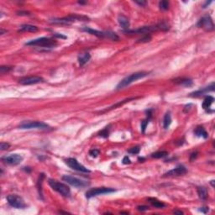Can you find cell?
<instances>
[{
  "label": "cell",
  "mask_w": 215,
  "mask_h": 215,
  "mask_svg": "<svg viewBox=\"0 0 215 215\" xmlns=\"http://www.w3.org/2000/svg\"><path fill=\"white\" fill-rule=\"evenodd\" d=\"M147 75H149L148 72H135V73L131 74L128 77H126L125 78H124L118 84L117 86V89H121V88H124L127 86H129L130 84H131L132 83L135 82L139 79H141L145 77H146Z\"/></svg>",
  "instance_id": "obj_1"
},
{
  "label": "cell",
  "mask_w": 215,
  "mask_h": 215,
  "mask_svg": "<svg viewBox=\"0 0 215 215\" xmlns=\"http://www.w3.org/2000/svg\"><path fill=\"white\" fill-rule=\"evenodd\" d=\"M48 183L53 190L57 192L58 193H60L63 197L69 198L71 196V190L66 184L62 183V182H59L56 181V180H53V179H49Z\"/></svg>",
  "instance_id": "obj_2"
},
{
  "label": "cell",
  "mask_w": 215,
  "mask_h": 215,
  "mask_svg": "<svg viewBox=\"0 0 215 215\" xmlns=\"http://www.w3.org/2000/svg\"><path fill=\"white\" fill-rule=\"evenodd\" d=\"M88 18L83 15H77V14H72L64 18H59V19H52L51 20V22L53 24H61V25H68L71 23H73L75 21H87Z\"/></svg>",
  "instance_id": "obj_3"
},
{
  "label": "cell",
  "mask_w": 215,
  "mask_h": 215,
  "mask_svg": "<svg viewBox=\"0 0 215 215\" xmlns=\"http://www.w3.org/2000/svg\"><path fill=\"white\" fill-rule=\"evenodd\" d=\"M20 129L22 130H30V129H38V130H50V126L47 124L39 122V121H24L19 125Z\"/></svg>",
  "instance_id": "obj_4"
},
{
  "label": "cell",
  "mask_w": 215,
  "mask_h": 215,
  "mask_svg": "<svg viewBox=\"0 0 215 215\" xmlns=\"http://www.w3.org/2000/svg\"><path fill=\"white\" fill-rule=\"evenodd\" d=\"M83 30L84 31L88 32L91 35H93L98 37H102V38H108V39H110L112 41H119V37L117 35V34L113 31H99V30H93V29H91V28H84L83 29Z\"/></svg>",
  "instance_id": "obj_5"
},
{
  "label": "cell",
  "mask_w": 215,
  "mask_h": 215,
  "mask_svg": "<svg viewBox=\"0 0 215 215\" xmlns=\"http://www.w3.org/2000/svg\"><path fill=\"white\" fill-rule=\"evenodd\" d=\"M56 44V42L51 38L41 37L32 40L30 41L25 43L26 46H43V47H52Z\"/></svg>",
  "instance_id": "obj_6"
},
{
  "label": "cell",
  "mask_w": 215,
  "mask_h": 215,
  "mask_svg": "<svg viewBox=\"0 0 215 215\" xmlns=\"http://www.w3.org/2000/svg\"><path fill=\"white\" fill-rule=\"evenodd\" d=\"M116 190L114 188H109V187H96V188L89 189L86 193V198H91L96 196L103 194H108V193H114Z\"/></svg>",
  "instance_id": "obj_7"
},
{
  "label": "cell",
  "mask_w": 215,
  "mask_h": 215,
  "mask_svg": "<svg viewBox=\"0 0 215 215\" xmlns=\"http://www.w3.org/2000/svg\"><path fill=\"white\" fill-rule=\"evenodd\" d=\"M62 180L64 182H66L67 183L70 184L75 187H85L89 186V182L83 181V180L77 178V177H72V176H68V175L63 176Z\"/></svg>",
  "instance_id": "obj_8"
},
{
  "label": "cell",
  "mask_w": 215,
  "mask_h": 215,
  "mask_svg": "<svg viewBox=\"0 0 215 215\" xmlns=\"http://www.w3.org/2000/svg\"><path fill=\"white\" fill-rule=\"evenodd\" d=\"M7 201L11 207L15 208H26V204L24 199L17 195H9L7 197Z\"/></svg>",
  "instance_id": "obj_9"
},
{
  "label": "cell",
  "mask_w": 215,
  "mask_h": 215,
  "mask_svg": "<svg viewBox=\"0 0 215 215\" xmlns=\"http://www.w3.org/2000/svg\"><path fill=\"white\" fill-rule=\"evenodd\" d=\"M66 164L69 167L73 169L75 171H77L80 172H84V173H90L91 171L88 170V168H86L84 166L81 165L80 163L74 158H67V160H65Z\"/></svg>",
  "instance_id": "obj_10"
},
{
  "label": "cell",
  "mask_w": 215,
  "mask_h": 215,
  "mask_svg": "<svg viewBox=\"0 0 215 215\" xmlns=\"http://www.w3.org/2000/svg\"><path fill=\"white\" fill-rule=\"evenodd\" d=\"M1 160L4 164L10 165V166H16V165H19L22 162L23 156L19 155V154H12L9 156H6L2 157Z\"/></svg>",
  "instance_id": "obj_11"
},
{
  "label": "cell",
  "mask_w": 215,
  "mask_h": 215,
  "mask_svg": "<svg viewBox=\"0 0 215 215\" xmlns=\"http://www.w3.org/2000/svg\"><path fill=\"white\" fill-rule=\"evenodd\" d=\"M198 26L204 29L205 30H207V31H212L214 29V22H213V20H212V19H211V17L209 15L203 16L200 20L199 22L198 23Z\"/></svg>",
  "instance_id": "obj_12"
},
{
  "label": "cell",
  "mask_w": 215,
  "mask_h": 215,
  "mask_svg": "<svg viewBox=\"0 0 215 215\" xmlns=\"http://www.w3.org/2000/svg\"><path fill=\"white\" fill-rule=\"evenodd\" d=\"M186 173H187V168L180 165L164 174V177H178V176H182Z\"/></svg>",
  "instance_id": "obj_13"
},
{
  "label": "cell",
  "mask_w": 215,
  "mask_h": 215,
  "mask_svg": "<svg viewBox=\"0 0 215 215\" xmlns=\"http://www.w3.org/2000/svg\"><path fill=\"white\" fill-rule=\"evenodd\" d=\"M43 82V78L41 77H27L25 78H22L20 80V83L22 85H32V84H37Z\"/></svg>",
  "instance_id": "obj_14"
},
{
  "label": "cell",
  "mask_w": 215,
  "mask_h": 215,
  "mask_svg": "<svg viewBox=\"0 0 215 215\" xmlns=\"http://www.w3.org/2000/svg\"><path fill=\"white\" fill-rule=\"evenodd\" d=\"M214 90V83H213L210 86L206 87L203 89H200L198 91H197V92L192 93L190 94V97H200V96H203V95L208 93V92H213Z\"/></svg>",
  "instance_id": "obj_15"
},
{
  "label": "cell",
  "mask_w": 215,
  "mask_h": 215,
  "mask_svg": "<svg viewBox=\"0 0 215 215\" xmlns=\"http://www.w3.org/2000/svg\"><path fill=\"white\" fill-rule=\"evenodd\" d=\"M118 21H119V24L120 25V26L125 29V30H127L130 27V21L128 20V18L125 17V15H119L118 18Z\"/></svg>",
  "instance_id": "obj_16"
},
{
  "label": "cell",
  "mask_w": 215,
  "mask_h": 215,
  "mask_svg": "<svg viewBox=\"0 0 215 215\" xmlns=\"http://www.w3.org/2000/svg\"><path fill=\"white\" fill-rule=\"evenodd\" d=\"M90 58H91V56H90L89 53H83V54L79 55V56H78L79 65H80L81 67L84 66L86 63L89 61Z\"/></svg>",
  "instance_id": "obj_17"
},
{
  "label": "cell",
  "mask_w": 215,
  "mask_h": 215,
  "mask_svg": "<svg viewBox=\"0 0 215 215\" xmlns=\"http://www.w3.org/2000/svg\"><path fill=\"white\" fill-rule=\"evenodd\" d=\"M19 31L20 32H37L38 31V28L35 25H21Z\"/></svg>",
  "instance_id": "obj_18"
},
{
  "label": "cell",
  "mask_w": 215,
  "mask_h": 215,
  "mask_svg": "<svg viewBox=\"0 0 215 215\" xmlns=\"http://www.w3.org/2000/svg\"><path fill=\"white\" fill-rule=\"evenodd\" d=\"M214 97H212V96H207L205 98L203 103V108L205 110H208V109H210L211 105L214 104Z\"/></svg>",
  "instance_id": "obj_19"
},
{
  "label": "cell",
  "mask_w": 215,
  "mask_h": 215,
  "mask_svg": "<svg viewBox=\"0 0 215 215\" xmlns=\"http://www.w3.org/2000/svg\"><path fill=\"white\" fill-rule=\"evenodd\" d=\"M194 134L198 137H203L204 139L208 138V133L206 132L203 127L202 126H198L196 128V130H194Z\"/></svg>",
  "instance_id": "obj_20"
},
{
  "label": "cell",
  "mask_w": 215,
  "mask_h": 215,
  "mask_svg": "<svg viewBox=\"0 0 215 215\" xmlns=\"http://www.w3.org/2000/svg\"><path fill=\"white\" fill-rule=\"evenodd\" d=\"M172 124V116H171V114L170 113H166V115L164 117L163 119V127L165 130H167L169 128V126L171 125Z\"/></svg>",
  "instance_id": "obj_21"
},
{
  "label": "cell",
  "mask_w": 215,
  "mask_h": 215,
  "mask_svg": "<svg viewBox=\"0 0 215 215\" xmlns=\"http://www.w3.org/2000/svg\"><path fill=\"white\" fill-rule=\"evenodd\" d=\"M149 201H150V203H151L152 204V206H154L155 208H163L166 207V204H165V203H163L162 202L159 201V200H157L156 198H149Z\"/></svg>",
  "instance_id": "obj_22"
},
{
  "label": "cell",
  "mask_w": 215,
  "mask_h": 215,
  "mask_svg": "<svg viewBox=\"0 0 215 215\" xmlns=\"http://www.w3.org/2000/svg\"><path fill=\"white\" fill-rule=\"evenodd\" d=\"M198 194L202 200H206L208 198V191L205 187H198Z\"/></svg>",
  "instance_id": "obj_23"
},
{
  "label": "cell",
  "mask_w": 215,
  "mask_h": 215,
  "mask_svg": "<svg viewBox=\"0 0 215 215\" xmlns=\"http://www.w3.org/2000/svg\"><path fill=\"white\" fill-rule=\"evenodd\" d=\"M168 155V153L166 151H157L156 153H153L151 155V156L153 158H156V159H159V158H163L166 157Z\"/></svg>",
  "instance_id": "obj_24"
},
{
  "label": "cell",
  "mask_w": 215,
  "mask_h": 215,
  "mask_svg": "<svg viewBox=\"0 0 215 215\" xmlns=\"http://www.w3.org/2000/svg\"><path fill=\"white\" fill-rule=\"evenodd\" d=\"M45 177V175L43 173L40 174V177H39V180H38V182H37V187H38V191H39V194L41 197H42V193H41V184L43 178Z\"/></svg>",
  "instance_id": "obj_25"
},
{
  "label": "cell",
  "mask_w": 215,
  "mask_h": 215,
  "mask_svg": "<svg viewBox=\"0 0 215 215\" xmlns=\"http://www.w3.org/2000/svg\"><path fill=\"white\" fill-rule=\"evenodd\" d=\"M159 6H160V9H162V10H167L168 9H169V2L166 1V0L161 1V2H160Z\"/></svg>",
  "instance_id": "obj_26"
},
{
  "label": "cell",
  "mask_w": 215,
  "mask_h": 215,
  "mask_svg": "<svg viewBox=\"0 0 215 215\" xmlns=\"http://www.w3.org/2000/svg\"><path fill=\"white\" fill-rule=\"evenodd\" d=\"M178 83L182 84V85H183V86H186V87H187V86L193 85V81L190 80V79H182Z\"/></svg>",
  "instance_id": "obj_27"
},
{
  "label": "cell",
  "mask_w": 215,
  "mask_h": 215,
  "mask_svg": "<svg viewBox=\"0 0 215 215\" xmlns=\"http://www.w3.org/2000/svg\"><path fill=\"white\" fill-rule=\"evenodd\" d=\"M140 146H135L130 148V150H128V153L132 154V155H136V154H138V153L140 152Z\"/></svg>",
  "instance_id": "obj_28"
},
{
  "label": "cell",
  "mask_w": 215,
  "mask_h": 215,
  "mask_svg": "<svg viewBox=\"0 0 215 215\" xmlns=\"http://www.w3.org/2000/svg\"><path fill=\"white\" fill-rule=\"evenodd\" d=\"M109 127H106L104 130H103L102 131L99 133V135L100 136L104 137V138H107V137L109 136Z\"/></svg>",
  "instance_id": "obj_29"
},
{
  "label": "cell",
  "mask_w": 215,
  "mask_h": 215,
  "mask_svg": "<svg viewBox=\"0 0 215 215\" xmlns=\"http://www.w3.org/2000/svg\"><path fill=\"white\" fill-rule=\"evenodd\" d=\"M151 36L150 35H146L144 37H142L141 39H140L137 42H141V43H146V42L151 41Z\"/></svg>",
  "instance_id": "obj_30"
},
{
  "label": "cell",
  "mask_w": 215,
  "mask_h": 215,
  "mask_svg": "<svg viewBox=\"0 0 215 215\" xmlns=\"http://www.w3.org/2000/svg\"><path fill=\"white\" fill-rule=\"evenodd\" d=\"M100 154V151L98 149H93L89 151V155L92 157H97Z\"/></svg>",
  "instance_id": "obj_31"
},
{
  "label": "cell",
  "mask_w": 215,
  "mask_h": 215,
  "mask_svg": "<svg viewBox=\"0 0 215 215\" xmlns=\"http://www.w3.org/2000/svg\"><path fill=\"white\" fill-rule=\"evenodd\" d=\"M10 147V145L7 142H1V145H0V150L3 151H6L8 150L9 148Z\"/></svg>",
  "instance_id": "obj_32"
},
{
  "label": "cell",
  "mask_w": 215,
  "mask_h": 215,
  "mask_svg": "<svg viewBox=\"0 0 215 215\" xmlns=\"http://www.w3.org/2000/svg\"><path fill=\"white\" fill-rule=\"evenodd\" d=\"M11 70H12V67H4V66H2L0 67V72H1L2 74L8 72H9Z\"/></svg>",
  "instance_id": "obj_33"
},
{
  "label": "cell",
  "mask_w": 215,
  "mask_h": 215,
  "mask_svg": "<svg viewBox=\"0 0 215 215\" xmlns=\"http://www.w3.org/2000/svg\"><path fill=\"white\" fill-rule=\"evenodd\" d=\"M149 123V119H146V120H143L141 122V130L143 133H145L146 131V126Z\"/></svg>",
  "instance_id": "obj_34"
},
{
  "label": "cell",
  "mask_w": 215,
  "mask_h": 215,
  "mask_svg": "<svg viewBox=\"0 0 215 215\" xmlns=\"http://www.w3.org/2000/svg\"><path fill=\"white\" fill-rule=\"evenodd\" d=\"M123 163L125 164V165H127V164H130V158L128 157V156H125L124 159H123Z\"/></svg>",
  "instance_id": "obj_35"
},
{
  "label": "cell",
  "mask_w": 215,
  "mask_h": 215,
  "mask_svg": "<svg viewBox=\"0 0 215 215\" xmlns=\"http://www.w3.org/2000/svg\"><path fill=\"white\" fill-rule=\"evenodd\" d=\"M137 208L139 211H146V210L149 209V208L147 206H139Z\"/></svg>",
  "instance_id": "obj_36"
},
{
  "label": "cell",
  "mask_w": 215,
  "mask_h": 215,
  "mask_svg": "<svg viewBox=\"0 0 215 215\" xmlns=\"http://www.w3.org/2000/svg\"><path fill=\"white\" fill-rule=\"evenodd\" d=\"M201 212H203V214H207L208 211H209V208H207V207H204V208H201V209H199Z\"/></svg>",
  "instance_id": "obj_37"
},
{
  "label": "cell",
  "mask_w": 215,
  "mask_h": 215,
  "mask_svg": "<svg viewBox=\"0 0 215 215\" xmlns=\"http://www.w3.org/2000/svg\"><path fill=\"white\" fill-rule=\"evenodd\" d=\"M18 14L19 15H30V13L29 12H23V11H20V12H18Z\"/></svg>",
  "instance_id": "obj_38"
},
{
  "label": "cell",
  "mask_w": 215,
  "mask_h": 215,
  "mask_svg": "<svg viewBox=\"0 0 215 215\" xmlns=\"http://www.w3.org/2000/svg\"><path fill=\"white\" fill-rule=\"evenodd\" d=\"M198 156V152H195V153H193L192 155H191V157H190V160L191 161H193L194 160V158H196Z\"/></svg>",
  "instance_id": "obj_39"
},
{
  "label": "cell",
  "mask_w": 215,
  "mask_h": 215,
  "mask_svg": "<svg viewBox=\"0 0 215 215\" xmlns=\"http://www.w3.org/2000/svg\"><path fill=\"white\" fill-rule=\"evenodd\" d=\"M135 3H136L137 4H139V5H140V6H145L146 4V2H144V1H141V2L136 1Z\"/></svg>",
  "instance_id": "obj_40"
},
{
  "label": "cell",
  "mask_w": 215,
  "mask_h": 215,
  "mask_svg": "<svg viewBox=\"0 0 215 215\" xmlns=\"http://www.w3.org/2000/svg\"><path fill=\"white\" fill-rule=\"evenodd\" d=\"M55 36L57 37V38H62V39H67V37L62 35H60V34H55Z\"/></svg>",
  "instance_id": "obj_41"
},
{
  "label": "cell",
  "mask_w": 215,
  "mask_h": 215,
  "mask_svg": "<svg viewBox=\"0 0 215 215\" xmlns=\"http://www.w3.org/2000/svg\"><path fill=\"white\" fill-rule=\"evenodd\" d=\"M173 213L175 214H183V212H182V211H178V210H174Z\"/></svg>",
  "instance_id": "obj_42"
},
{
  "label": "cell",
  "mask_w": 215,
  "mask_h": 215,
  "mask_svg": "<svg viewBox=\"0 0 215 215\" xmlns=\"http://www.w3.org/2000/svg\"><path fill=\"white\" fill-rule=\"evenodd\" d=\"M214 181H211V184H212V186H213V187H214Z\"/></svg>",
  "instance_id": "obj_43"
}]
</instances>
